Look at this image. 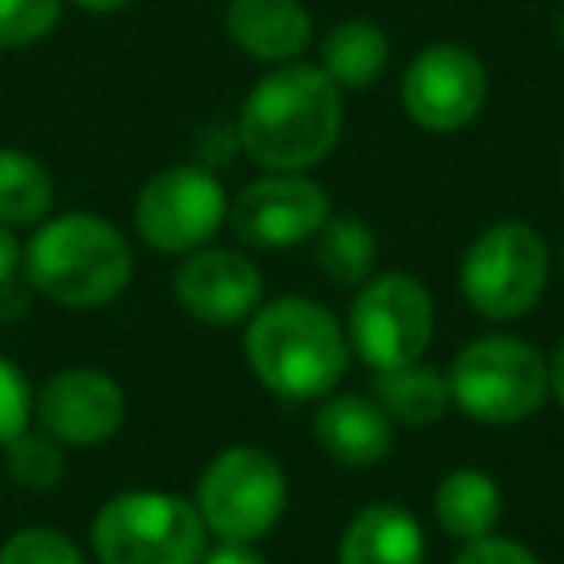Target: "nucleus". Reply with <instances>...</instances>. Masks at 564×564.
Segmentation results:
<instances>
[{
  "label": "nucleus",
  "instance_id": "obj_19",
  "mask_svg": "<svg viewBox=\"0 0 564 564\" xmlns=\"http://www.w3.org/2000/svg\"><path fill=\"white\" fill-rule=\"evenodd\" d=\"M371 399L387 410V417L399 425H433L445 417L448 402V376H441L430 364H402L391 371H376Z\"/></svg>",
  "mask_w": 564,
  "mask_h": 564
},
{
  "label": "nucleus",
  "instance_id": "obj_30",
  "mask_svg": "<svg viewBox=\"0 0 564 564\" xmlns=\"http://www.w3.org/2000/svg\"><path fill=\"white\" fill-rule=\"evenodd\" d=\"M74 4L86 12H117V9H124L128 0H74Z\"/></svg>",
  "mask_w": 564,
  "mask_h": 564
},
{
  "label": "nucleus",
  "instance_id": "obj_1",
  "mask_svg": "<svg viewBox=\"0 0 564 564\" xmlns=\"http://www.w3.org/2000/svg\"><path fill=\"white\" fill-rule=\"evenodd\" d=\"M345 124L340 89L322 66L282 63L243 97L240 151L267 171H310L333 151Z\"/></svg>",
  "mask_w": 564,
  "mask_h": 564
},
{
  "label": "nucleus",
  "instance_id": "obj_15",
  "mask_svg": "<svg viewBox=\"0 0 564 564\" xmlns=\"http://www.w3.org/2000/svg\"><path fill=\"white\" fill-rule=\"evenodd\" d=\"M314 437L345 468H371L394 445V422L368 394H333L314 414Z\"/></svg>",
  "mask_w": 564,
  "mask_h": 564
},
{
  "label": "nucleus",
  "instance_id": "obj_23",
  "mask_svg": "<svg viewBox=\"0 0 564 564\" xmlns=\"http://www.w3.org/2000/svg\"><path fill=\"white\" fill-rule=\"evenodd\" d=\"M63 17V0H0V51L32 47L51 35Z\"/></svg>",
  "mask_w": 564,
  "mask_h": 564
},
{
  "label": "nucleus",
  "instance_id": "obj_27",
  "mask_svg": "<svg viewBox=\"0 0 564 564\" xmlns=\"http://www.w3.org/2000/svg\"><path fill=\"white\" fill-rule=\"evenodd\" d=\"M202 564H267L248 541H220L217 549H205Z\"/></svg>",
  "mask_w": 564,
  "mask_h": 564
},
{
  "label": "nucleus",
  "instance_id": "obj_18",
  "mask_svg": "<svg viewBox=\"0 0 564 564\" xmlns=\"http://www.w3.org/2000/svg\"><path fill=\"white\" fill-rule=\"evenodd\" d=\"M387 58H391V43H387L383 28L360 17L333 24L322 40V70L329 74L340 94L368 89L387 70Z\"/></svg>",
  "mask_w": 564,
  "mask_h": 564
},
{
  "label": "nucleus",
  "instance_id": "obj_21",
  "mask_svg": "<svg viewBox=\"0 0 564 564\" xmlns=\"http://www.w3.org/2000/svg\"><path fill=\"white\" fill-rule=\"evenodd\" d=\"M55 202V186L40 159L0 148V225H35Z\"/></svg>",
  "mask_w": 564,
  "mask_h": 564
},
{
  "label": "nucleus",
  "instance_id": "obj_25",
  "mask_svg": "<svg viewBox=\"0 0 564 564\" xmlns=\"http://www.w3.org/2000/svg\"><path fill=\"white\" fill-rule=\"evenodd\" d=\"M28 414H32L28 379L9 360H0V445H9L17 433L28 430Z\"/></svg>",
  "mask_w": 564,
  "mask_h": 564
},
{
  "label": "nucleus",
  "instance_id": "obj_31",
  "mask_svg": "<svg viewBox=\"0 0 564 564\" xmlns=\"http://www.w3.org/2000/svg\"><path fill=\"white\" fill-rule=\"evenodd\" d=\"M561 271H564V240H561Z\"/></svg>",
  "mask_w": 564,
  "mask_h": 564
},
{
  "label": "nucleus",
  "instance_id": "obj_4",
  "mask_svg": "<svg viewBox=\"0 0 564 564\" xmlns=\"http://www.w3.org/2000/svg\"><path fill=\"white\" fill-rule=\"evenodd\" d=\"M448 394L479 425H518L541 410L549 394L545 356L522 337H479L456 352Z\"/></svg>",
  "mask_w": 564,
  "mask_h": 564
},
{
  "label": "nucleus",
  "instance_id": "obj_2",
  "mask_svg": "<svg viewBox=\"0 0 564 564\" xmlns=\"http://www.w3.org/2000/svg\"><path fill=\"white\" fill-rule=\"evenodd\" d=\"M243 356L271 394L314 402L337 391L352 348H348L345 325L322 302L274 299L248 317Z\"/></svg>",
  "mask_w": 564,
  "mask_h": 564
},
{
  "label": "nucleus",
  "instance_id": "obj_8",
  "mask_svg": "<svg viewBox=\"0 0 564 564\" xmlns=\"http://www.w3.org/2000/svg\"><path fill=\"white\" fill-rule=\"evenodd\" d=\"M348 348L368 368L391 371L422 360L433 337V299L414 274H371L348 306Z\"/></svg>",
  "mask_w": 564,
  "mask_h": 564
},
{
  "label": "nucleus",
  "instance_id": "obj_14",
  "mask_svg": "<svg viewBox=\"0 0 564 564\" xmlns=\"http://www.w3.org/2000/svg\"><path fill=\"white\" fill-rule=\"evenodd\" d=\"M225 28L236 47L259 63H294L314 43V20L302 0H228Z\"/></svg>",
  "mask_w": 564,
  "mask_h": 564
},
{
  "label": "nucleus",
  "instance_id": "obj_12",
  "mask_svg": "<svg viewBox=\"0 0 564 564\" xmlns=\"http://www.w3.org/2000/svg\"><path fill=\"white\" fill-rule=\"evenodd\" d=\"M174 299L194 322L228 329L248 322L263 302V271L243 251L197 248L174 271Z\"/></svg>",
  "mask_w": 564,
  "mask_h": 564
},
{
  "label": "nucleus",
  "instance_id": "obj_26",
  "mask_svg": "<svg viewBox=\"0 0 564 564\" xmlns=\"http://www.w3.org/2000/svg\"><path fill=\"white\" fill-rule=\"evenodd\" d=\"M453 564H541L538 553L522 545L514 538H499V533H487V538L464 541V549L456 553Z\"/></svg>",
  "mask_w": 564,
  "mask_h": 564
},
{
  "label": "nucleus",
  "instance_id": "obj_24",
  "mask_svg": "<svg viewBox=\"0 0 564 564\" xmlns=\"http://www.w3.org/2000/svg\"><path fill=\"white\" fill-rule=\"evenodd\" d=\"M0 564H86V561H82V549L66 533L32 525V530L12 533L0 545Z\"/></svg>",
  "mask_w": 564,
  "mask_h": 564
},
{
  "label": "nucleus",
  "instance_id": "obj_17",
  "mask_svg": "<svg viewBox=\"0 0 564 564\" xmlns=\"http://www.w3.org/2000/svg\"><path fill=\"white\" fill-rule=\"evenodd\" d=\"M433 514L441 530L464 545L495 533L502 518V491L484 468H453L433 491Z\"/></svg>",
  "mask_w": 564,
  "mask_h": 564
},
{
  "label": "nucleus",
  "instance_id": "obj_22",
  "mask_svg": "<svg viewBox=\"0 0 564 564\" xmlns=\"http://www.w3.org/2000/svg\"><path fill=\"white\" fill-rule=\"evenodd\" d=\"M4 460L20 487L28 491H51L63 479V448L55 445L51 433H17L4 445Z\"/></svg>",
  "mask_w": 564,
  "mask_h": 564
},
{
  "label": "nucleus",
  "instance_id": "obj_5",
  "mask_svg": "<svg viewBox=\"0 0 564 564\" xmlns=\"http://www.w3.org/2000/svg\"><path fill=\"white\" fill-rule=\"evenodd\" d=\"M205 522L194 502L166 491H124L94 518L101 564H202Z\"/></svg>",
  "mask_w": 564,
  "mask_h": 564
},
{
  "label": "nucleus",
  "instance_id": "obj_7",
  "mask_svg": "<svg viewBox=\"0 0 564 564\" xmlns=\"http://www.w3.org/2000/svg\"><path fill=\"white\" fill-rule=\"evenodd\" d=\"M197 514L220 541H259L286 510V471L256 445L225 448L197 479Z\"/></svg>",
  "mask_w": 564,
  "mask_h": 564
},
{
  "label": "nucleus",
  "instance_id": "obj_6",
  "mask_svg": "<svg viewBox=\"0 0 564 564\" xmlns=\"http://www.w3.org/2000/svg\"><path fill=\"white\" fill-rule=\"evenodd\" d=\"M549 243L525 220H495L468 243L460 263L464 302L487 322H514L541 302Z\"/></svg>",
  "mask_w": 564,
  "mask_h": 564
},
{
  "label": "nucleus",
  "instance_id": "obj_11",
  "mask_svg": "<svg viewBox=\"0 0 564 564\" xmlns=\"http://www.w3.org/2000/svg\"><path fill=\"white\" fill-rule=\"evenodd\" d=\"M487 101V70L468 47L433 43L402 74V109L425 132H460Z\"/></svg>",
  "mask_w": 564,
  "mask_h": 564
},
{
  "label": "nucleus",
  "instance_id": "obj_10",
  "mask_svg": "<svg viewBox=\"0 0 564 564\" xmlns=\"http://www.w3.org/2000/svg\"><path fill=\"white\" fill-rule=\"evenodd\" d=\"M329 213L325 186L302 171H267L228 205L232 232L251 248H291L314 240Z\"/></svg>",
  "mask_w": 564,
  "mask_h": 564
},
{
  "label": "nucleus",
  "instance_id": "obj_20",
  "mask_svg": "<svg viewBox=\"0 0 564 564\" xmlns=\"http://www.w3.org/2000/svg\"><path fill=\"white\" fill-rule=\"evenodd\" d=\"M314 259L337 286H364L376 271L379 240L368 220L352 213H329L322 232L314 236Z\"/></svg>",
  "mask_w": 564,
  "mask_h": 564
},
{
  "label": "nucleus",
  "instance_id": "obj_3",
  "mask_svg": "<svg viewBox=\"0 0 564 564\" xmlns=\"http://www.w3.org/2000/svg\"><path fill=\"white\" fill-rule=\"evenodd\" d=\"M28 279L35 291L63 306H105L132 282V248L105 217L66 213L32 236Z\"/></svg>",
  "mask_w": 564,
  "mask_h": 564
},
{
  "label": "nucleus",
  "instance_id": "obj_9",
  "mask_svg": "<svg viewBox=\"0 0 564 564\" xmlns=\"http://www.w3.org/2000/svg\"><path fill=\"white\" fill-rule=\"evenodd\" d=\"M228 217V194L202 163L159 171L135 197V232L166 256H189L220 232Z\"/></svg>",
  "mask_w": 564,
  "mask_h": 564
},
{
  "label": "nucleus",
  "instance_id": "obj_16",
  "mask_svg": "<svg viewBox=\"0 0 564 564\" xmlns=\"http://www.w3.org/2000/svg\"><path fill=\"white\" fill-rule=\"evenodd\" d=\"M337 564H425L422 522L402 502H368L340 533Z\"/></svg>",
  "mask_w": 564,
  "mask_h": 564
},
{
  "label": "nucleus",
  "instance_id": "obj_29",
  "mask_svg": "<svg viewBox=\"0 0 564 564\" xmlns=\"http://www.w3.org/2000/svg\"><path fill=\"white\" fill-rule=\"evenodd\" d=\"M545 368H549V391H553V399L564 406V340L556 345L553 360H549Z\"/></svg>",
  "mask_w": 564,
  "mask_h": 564
},
{
  "label": "nucleus",
  "instance_id": "obj_13",
  "mask_svg": "<svg viewBox=\"0 0 564 564\" xmlns=\"http://www.w3.org/2000/svg\"><path fill=\"white\" fill-rule=\"evenodd\" d=\"M40 422L63 445H101L124 422V391L97 368H66L43 387Z\"/></svg>",
  "mask_w": 564,
  "mask_h": 564
},
{
  "label": "nucleus",
  "instance_id": "obj_28",
  "mask_svg": "<svg viewBox=\"0 0 564 564\" xmlns=\"http://www.w3.org/2000/svg\"><path fill=\"white\" fill-rule=\"evenodd\" d=\"M20 267V243L12 236L9 225H0V286L12 279V271Z\"/></svg>",
  "mask_w": 564,
  "mask_h": 564
}]
</instances>
